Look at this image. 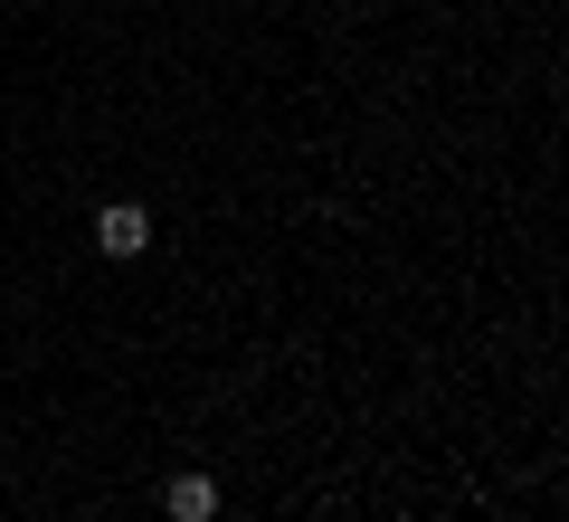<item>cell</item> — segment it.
<instances>
[{
    "mask_svg": "<svg viewBox=\"0 0 569 522\" xmlns=\"http://www.w3.org/2000/svg\"><path fill=\"white\" fill-rule=\"evenodd\" d=\"M96 247L104 257H142V247H152V209L142 200H104L96 209Z\"/></svg>",
    "mask_w": 569,
    "mask_h": 522,
    "instance_id": "obj_1",
    "label": "cell"
},
{
    "mask_svg": "<svg viewBox=\"0 0 569 522\" xmlns=\"http://www.w3.org/2000/svg\"><path fill=\"white\" fill-rule=\"evenodd\" d=\"M162 522H219V475L181 465V475L162 484Z\"/></svg>",
    "mask_w": 569,
    "mask_h": 522,
    "instance_id": "obj_2",
    "label": "cell"
}]
</instances>
